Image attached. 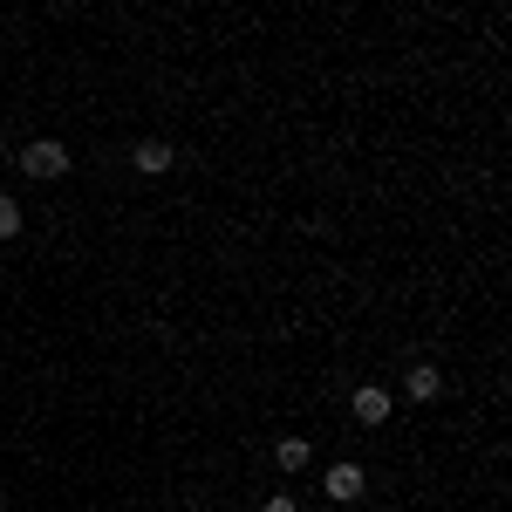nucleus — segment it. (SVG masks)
Here are the masks:
<instances>
[{
    "label": "nucleus",
    "mask_w": 512,
    "mask_h": 512,
    "mask_svg": "<svg viewBox=\"0 0 512 512\" xmlns=\"http://www.w3.org/2000/svg\"><path fill=\"white\" fill-rule=\"evenodd\" d=\"M349 410H355V424H383V417H390V390H383V383H362V390L349 396Z\"/></svg>",
    "instance_id": "obj_3"
},
{
    "label": "nucleus",
    "mask_w": 512,
    "mask_h": 512,
    "mask_svg": "<svg viewBox=\"0 0 512 512\" xmlns=\"http://www.w3.org/2000/svg\"><path fill=\"white\" fill-rule=\"evenodd\" d=\"M403 390H410V403H431V396L444 390V376H437L431 362H417V369H410V376H403Z\"/></svg>",
    "instance_id": "obj_4"
},
{
    "label": "nucleus",
    "mask_w": 512,
    "mask_h": 512,
    "mask_svg": "<svg viewBox=\"0 0 512 512\" xmlns=\"http://www.w3.org/2000/svg\"><path fill=\"white\" fill-rule=\"evenodd\" d=\"M14 233H21V205L0 192V239H14Z\"/></svg>",
    "instance_id": "obj_7"
},
{
    "label": "nucleus",
    "mask_w": 512,
    "mask_h": 512,
    "mask_svg": "<svg viewBox=\"0 0 512 512\" xmlns=\"http://www.w3.org/2000/svg\"><path fill=\"white\" fill-rule=\"evenodd\" d=\"M21 171H28V178H62V171H69V151H62L55 137H41V144L21 151Z\"/></svg>",
    "instance_id": "obj_1"
},
{
    "label": "nucleus",
    "mask_w": 512,
    "mask_h": 512,
    "mask_svg": "<svg viewBox=\"0 0 512 512\" xmlns=\"http://www.w3.org/2000/svg\"><path fill=\"white\" fill-rule=\"evenodd\" d=\"M321 492H328L335 506H349V499H362V465H355V458H342V465H328V478H321Z\"/></svg>",
    "instance_id": "obj_2"
},
{
    "label": "nucleus",
    "mask_w": 512,
    "mask_h": 512,
    "mask_svg": "<svg viewBox=\"0 0 512 512\" xmlns=\"http://www.w3.org/2000/svg\"><path fill=\"white\" fill-rule=\"evenodd\" d=\"M137 171H144V178H164V171H171V144H164V137L137 144Z\"/></svg>",
    "instance_id": "obj_5"
},
{
    "label": "nucleus",
    "mask_w": 512,
    "mask_h": 512,
    "mask_svg": "<svg viewBox=\"0 0 512 512\" xmlns=\"http://www.w3.org/2000/svg\"><path fill=\"white\" fill-rule=\"evenodd\" d=\"M260 512H301V506H294L287 492H274V499H267V506H260Z\"/></svg>",
    "instance_id": "obj_8"
},
{
    "label": "nucleus",
    "mask_w": 512,
    "mask_h": 512,
    "mask_svg": "<svg viewBox=\"0 0 512 512\" xmlns=\"http://www.w3.org/2000/svg\"><path fill=\"white\" fill-rule=\"evenodd\" d=\"M274 465H280V472H308V437H280Z\"/></svg>",
    "instance_id": "obj_6"
}]
</instances>
